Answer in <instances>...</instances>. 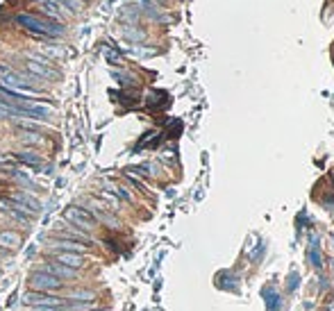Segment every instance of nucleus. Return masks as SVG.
Listing matches in <instances>:
<instances>
[{"label": "nucleus", "instance_id": "f257e3e1", "mask_svg": "<svg viewBox=\"0 0 334 311\" xmlns=\"http://www.w3.org/2000/svg\"><path fill=\"white\" fill-rule=\"evenodd\" d=\"M9 20L25 37H30L34 41H41V43H64L68 32H71L68 25H66V20L48 19V16L25 12V9L23 12H12L9 14Z\"/></svg>", "mask_w": 334, "mask_h": 311}, {"label": "nucleus", "instance_id": "f03ea898", "mask_svg": "<svg viewBox=\"0 0 334 311\" xmlns=\"http://www.w3.org/2000/svg\"><path fill=\"white\" fill-rule=\"evenodd\" d=\"M66 289V284L62 279H57L55 275H50L43 268H34L27 277V291H46V293H62Z\"/></svg>", "mask_w": 334, "mask_h": 311}, {"label": "nucleus", "instance_id": "7ed1b4c3", "mask_svg": "<svg viewBox=\"0 0 334 311\" xmlns=\"http://www.w3.org/2000/svg\"><path fill=\"white\" fill-rule=\"evenodd\" d=\"M62 218H64L66 223H71L73 227H78V230L86 232V234H93L96 230H100V223L93 218V214L86 212L84 207H80L78 202L71 205V207H66V212H64Z\"/></svg>", "mask_w": 334, "mask_h": 311}, {"label": "nucleus", "instance_id": "20e7f679", "mask_svg": "<svg viewBox=\"0 0 334 311\" xmlns=\"http://www.w3.org/2000/svg\"><path fill=\"white\" fill-rule=\"evenodd\" d=\"M21 71L27 73L30 78L39 79L41 84H53V82H59L62 79V73L57 71V66H46V64H39V61H32V59H25L21 57Z\"/></svg>", "mask_w": 334, "mask_h": 311}, {"label": "nucleus", "instance_id": "39448f33", "mask_svg": "<svg viewBox=\"0 0 334 311\" xmlns=\"http://www.w3.org/2000/svg\"><path fill=\"white\" fill-rule=\"evenodd\" d=\"M12 161L21 166H27V168H32L37 173H50V166L46 164V157L39 153V150H34V148H23V150H16V153L9 155Z\"/></svg>", "mask_w": 334, "mask_h": 311}, {"label": "nucleus", "instance_id": "423d86ee", "mask_svg": "<svg viewBox=\"0 0 334 311\" xmlns=\"http://www.w3.org/2000/svg\"><path fill=\"white\" fill-rule=\"evenodd\" d=\"M23 302H25L30 309H37V307H66L68 300L62 295V293H46V291H27L23 295Z\"/></svg>", "mask_w": 334, "mask_h": 311}, {"label": "nucleus", "instance_id": "0eeeda50", "mask_svg": "<svg viewBox=\"0 0 334 311\" xmlns=\"http://www.w3.org/2000/svg\"><path fill=\"white\" fill-rule=\"evenodd\" d=\"M39 268H43V271H48L50 275H55L57 279H62L64 284H71V282H78V279H82V275H80L78 271H73V268H66V266H62L59 261H55L53 257H43V261L39 264Z\"/></svg>", "mask_w": 334, "mask_h": 311}, {"label": "nucleus", "instance_id": "6e6552de", "mask_svg": "<svg viewBox=\"0 0 334 311\" xmlns=\"http://www.w3.org/2000/svg\"><path fill=\"white\" fill-rule=\"evenodd\" d=\"M16 139H19V143L23 148H34V150L46 148L50 143V136H48L46 130H19Z\"/></svg>", "mask_w": 334, "mask_h": 311}, {"label": "nucleus", "instance_id": "1a4fd4ad", "mask_svg": "<svg viewBox=\"0 0 334 311\" xmlns=\"http://www.w3.org/2000/svg\"><path fill=\"white\" fill-rule=\"evenodd\" d=\"M62 295L68 302H78V305H93L98 300V291L93 286H71V289H64Z\"/></svg>", "mask_w": 334, "mask_h": 311}, {"label": "nucleus", "instance_id": "9d476101", "mask_svg": "<svg viewBox=\"0 0 334 311\" xmlns=\"http://www.w3.org/2000/svg\"><path fill=\"white\" fill-rule=\"evenodd\" d=\"M43 257H53L55 261H59L62 266L80 272L86 266V257H89V254H80V252H43Z\"/></svg>", "mask_w": 334, "mask_h": 311}, {"label": "nucleus", "instance_id": "9b49d317", "mask_svg": "<svg viewBox=\"0 0 334 311\" xmlns=\"http://www.w3.org/2000/svg\"><path fill=\"white\" fill-rule=\"evenodd\" d=\"M21 245H23V234H21V230H12V227L0 230V248L14 252V250H19Z\"/></svg>", "mask_w": 334, "mask_h": 311}, {"label": "nucleus", "instance_id": "f8f14e48", "mask_svg": "<svg viewBox=\"0 0 334 311\" xmlns=\"http://www.w3.org/2000/svg\"><path fill=\"white\" fill-rule=\"evenodd\" d=\"M96 195H98V198L103 200V202H105V205L109 207V209H111L114 214L121 212V200H118L116 195H114V193L109 191V189H105V186H103V189H100V191L96 193Z\"/></svg>", "mask_w": 334, "mask_h": 311}, {"label": "nucleus", "instance_id": "ddd939ff", "mask_svg": "<svg viewBox=\"0 0 334 311\" xmlns=\"http://www.w3.org/2000/svg\"><path fill=\"white\" fill-rule=\"evenodd\" d=\"M318 238L312 236V248H309V261H312V266L314 268H323V257H321V252H318Z\"/></svg>", "mask_w": 334, "mask_h": 311}, {"label": "nucleus", "instance_id": "4468645a", "mask_svg": "<svg viewBox=\"0 0 334 311\" xmlns=\"http://www.w3.org/2000/svg\"><path fill=\"white\" fill-rule=\"evenodd\" d=\"M264 300H266V307H269L271 311L280 309V295H277L273 289H266V291H264Z\"/></svg>", "mask_w": 334, "mask_h": 311}, {"label": "nucleus", "instance_id": "2eb2a0df", "mask_svg": "<svg viewBox=\"0 0 334 311\" xmlns=\"http://www.w3.org/2000/svg\"><path fill=\"white\" fill-rule=\"evenodd\" d=\"M323 207L330 209V212H334V198L332 195H325V198H323Z\"/></svg>", "mask_w": 334, "mask_h": 311}, {"label": "nucleus", "instance_id": "dca6fc26", "mask_svg": "<svg viewBox=\"0 0 334 311\" xmlns=\"http://www.w3.org/2000/svg\"><path fill=\"white\" fill-rule=\"evenodd\" d=\"M12 118V112L7 107H0V120H9Z\"/></svg>", "mask_w": 334, "mask_h": 311}, {"label": "nucleus", "instance_id": "f3484780", "mask_svg": "<svg viewBox=\"0 0 334 311\" xmlns=\"http://www.w3.org/2000/svg\"><path fill=\"white\" fill-rule=\"evenodd\" d=\"M328 311H334V300H332V302H330V305H328Z\"/></svg>", "mask_w": 334, "mask_h": 311}, {"label": "nucleus", "instance_id": "a211bd4d", "mask_svg": "<svg viewBox=\"0 0 334 311\" xmlns=\"http://www.w3.org/2000/svg\"><path fill=\"white\" fill-rule=\"evenodd\" d=\"M330 243H332V248H334V234H332V238H330Z\"/></svg>", "mask_w": 334, "mask_h": 311}]
</instances>
